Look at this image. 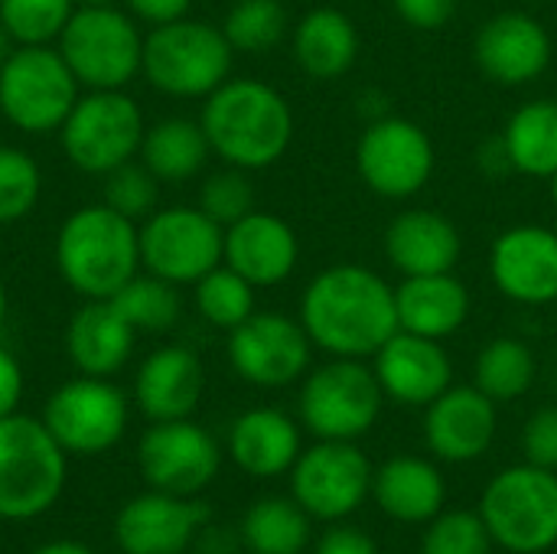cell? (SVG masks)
Returning a JSON list of instances; mask_svg holds the SVG:
<instances>
[{
  "mask_svg": "<svg viewBox=\"0 0 557 554\" xmlns=\"http://www.w3.org/2000/svg\"><path fill=\"white\" fill-rule=\"evenodd\" d=\"M490 274L503 297L529 307L557 300V232L545 225H512L490 251Z\"/></svg>",
  "mask_w": 557,
  "mask_h": 554,
  "instance_id": "e0dca14e",
  "label": "cell"
},
{
  "mask_svg": "<svg viewBox=\"0 0 557 554\" xmlns=\"http://www.w3.org/2000/svg\"><path fill=\"white\" fill-rule=\"evenodd\" d=\"M300 451L304 444L297 421L277 408H251L238 415L228 431V454L235 467L258 480L290 473Z\"/></svg>",
  "mask_w": 557,
  "mask_h": 554,
  "instance_id": "484cf974",
  "label": "cell"
},
{
  "mask_svg": "<svg viewBox=\"0 0 557 554\" xmlns=\"http://www.w3.org/2000/svg\"><path fill=\"white\" fill-rule=\"evenodd\" d=\"M535 372H539V362H535L532 349L522 340L499 336L480 349V356L473 362V385L483 395H490L496 405L516 402L532 389Z\"/></svg>",
  "mask_w": 557,
  "mask_h": 554,
  "instance_id": "d6a6232c",
  "label": "cell"
},
{
  "mask_svg": "<svg viewBox=\"0 0 557 554\" xmlns=\"http://www.w3.org/2000/svg\"><path fill=\"white\" fill-rule=\"evenodd\" d=\"M78 7H98V3H114V0H75Z\"/></svg>",
  "mask_w": 557,
  "mask_h": 554,
  "instance_id": "f907efd6",
  "label": "cell"
},
{
  "mask_svg": "<svg viewBox=\"0 0 557 554\" xmlns=\"http://www.w3.org/2000/svg\"><path fill=\"white\" fill-rule=\"evenodd\" d=\"M55 268L82 300H111L140 274V225L104 202L82 206L59 225Z\"/></svg>",
  "mask_w": 557,
  "mask_h": 554,
  "instance_id": "3957f363",
  "label": "cell"
},
{
  "mask_svg": "<svg viewBox=\"0 0 557 554\" xmlns=\"http://www.w3.org/2000/svg\"><path fill=\"white\" fill-rule=\"evenodd\" d=\"M212 147L206 140V131L193 118H163L144 131L137 160L160 180V183H186L193 180Z\"/></svg>",
  "mask_w": 557,
  "mask_h": 554,
  "instance_id": "f546056e",
  "label": "cell"
},
{
  "mask_svg": "<svg viewBox=\"0 0 557 554\" xmlns=\"http://www.w3.org/2000/svg\"><path fill=\"white\" fill-rule=\"evenodd\" d=\"M225 229L199 206L153 209L140 222V268L183 287L222 264Z\"/></svg>",
  "mask_w": 557,
  "mask_h": 554,
  "instance_id": "8fae6325",
  "label": "cell"
},
{
  "mask_svg": "<svg viewBox=\"0 0 557 554\" xmlns=\"http://www.w3.org/2000/svg\"><path fill=\"white\" fill-rule=\"evenodd\" d=\"M385 392L362 359H339L313 369L300 385V421L317 441H359L382 415Z\"/></svg>",
  "mask_w": 557,
  "mask_h": 554,
  "instance_id": "30bf717a",
  "label": "cell"
},
{
  "mask_svg": "<svg viewBox=\"0 0 557 554\" xmlns=\"http://www.w3.org/2000/svg\"><path fill=\"white\" fill-rule=\"evenodd\" d=\"M157 199H160V180L140 160H127L114 167L111 173H104L101 202L121 212L124 219L140 225L157 209Z\"/></svg>",
  "mask_w": 557,
  "mask_h": 554,
  "instance_id": "ab89813d",
  "label": "cell"
},
{
  "mask_svg": "<svg viewBox=\"0 0 557 554\" xmlns=\"http://www.w3.org/2000/svg\"><path fill=\"white\" fill-rule=\"evenodd\" d=\"M13 49H16V42H13V39H10V33H7V29L0 26V65H3V59H7V56H10Z\"/></svg>",
  "mask_w": 557,
  "mask_h": 554,
  "instance_id": "c3c4849f",
  "label": "cell"
},
{
  "mask_svg": "<svg viewBox=\"0 0 557 554\" xmlns=\"http://www.w3.org/2000/svg\"><path fill=\"white\" fill-rule=\"evenodd\" d=\"M395 310L398 330L428 340H447L470 317V291L460 278H454V271L405 278L395 287Z\"/></svg>",
  "mask_w": 557,
  "mask_h": 554,
  "instance_id": "83f0119b",
  "label": "cell"
},
{
  "mask_svg": "<svg viewBox=\"0 0 557 554\" xmlns=\"http://www.w3.org/2000/svg\"><path fill=\"white\" fill-rule=\"evenodd\" d=\"M144 131L140 104L124 88H104L78 95L59 127V144L75 170L104 176L140 153Z\"/></svg>",
  "mask_w": 557,
  "mask_h": 554,
  "instance_id": "9c48e42d",
  "label": "cell"
},
{
  "mask_svg": "<svg viewBox=\"0 0 557 554\" xmlns=\"http://www.w3.org/2000/svg\"><path fill=\"white\" fill-rule=\"evenodd\" d=\"M55 49L82 88H127V82L140 75L144 33L137 29V20L114 3L75 7L72 20L55 39Z\"/></svg>",
  "mask_w": 557,
  "mask_h": 554,
  "instance_id": "52a82bcc",
  "label": "cell"
},
{
  "mask_svg": "<svg viewBox=\"0 0 557 554\" xmlns=\"http://www.w3.org/2000/svg\"><path fill=\"white\" fill-rule=\"evenodd\" d=\"M372 464L356 441H317L290 467V496L320 522H346L372 496Z\"/></svg>",
  "mask_w": 557,
  "mask_h": 554,
  "instance_id": "7c38bea8",
  "label": "cell"
},
{
  "mask_svg": "<svg viewBox=\"0 0 557 554\" xmlns=\"http://www.w3.org/2000/svg\"><path fill=\"white\" fill-rule=\"evenodd\" d=\"M137 464L153 490L193 500L215 480L222 451L215 438L189 418L153 421L137 444Z\"/></svg>",
  "mask_w": 557,
  "mask_h": 554,
  "instance_id": "2e32d148",
  "label": "cell"
},
{
  "mask_svg": "<svg viewBox=\"0 0 557 554\" xmlns=\"http://www.w3.org/2000/svg\"><path fill=\"white\" fill-rule=\"evenodd\" d=\"M33 554H95L91 549L78 545V542H49L42 549H36Z\"/></svg>",
  "mask_w": 557,
  "mask_h": 554,
  "instance_id": "7dc6e473",
  "label": "cell"
},
{
  "mask_svg": "<svg viewBox=\"0 0 557 554\" xmlns=\"http://www.w3.org/2000/svg\"><path fill=\"white\" fill-rule=\"evenodd\" d=\"M300 323L323 353L369 359L398 333L395 287L366 264H333L307 284Z\"/></svg>",
  "mask_w": 557,
  "mask_h": 554,
  "instance_id": "6da1fadb",
  "label": "cell"
},
{
  "mask_svg": "<svg viewBox=\"0 0 557 554\" xmlns=\"http://www.w3.org/2000/svg\"><path fill=\"white\" fill-rule=\"evenodd\" d=\"M424 441L447 464H470L496 441V402L476 385H450L428 405Z\"/></svg>",
  "mask_w": 557,
  "mask_h": 554,
  "instance_id": "44dd1931",
  "label": "cell"
},
{
  "mask_svg": "<svg viewBox=\"0 0 557 554\" xmlns=\"http://www.w3.org/2000/svg\"><path fill=\"white\" fill-rule=\"evenodd\" d=\"M206 392V369L186 346H160L134 376V402L150 421L189 418Z\"/></svg>",
  "mask_w": 557,
  "mask_h": 554,
  "instance_id": "603a6c76",
  "label": "cell"
},
{
  "mask_svg": "<svg viewBox=\"0 0 557 554\" xmlns=\"http://www.w3.org/2000/svg\"><path fill=\"white\" fill-rule=\"evenodd\" d=\"M512 170L525 176L548 180L557 173V101L535 98L525 101L499 134Z\"/></svg>",
  "mask_w": 557,
  "mask_h": 554,
  "instance_id": "4dcf8cb0",
  "label": "cell"
},
{
  "mask_svg": "<svg viewBox=\"0 0 557 554\" xmlns=\"http://www.w3.org/2000/svg\"><path fill=\"white\" fill-rule=\"evenodd\" d=\"M137 330L111 300H85L65 327V353L82 376L111 379L134 353Z\"/></svg>",
  "mask_w": 557,
  "mask_h": 554,
  "instance_id": "d4e9b609",
  "label": "cell"
},
{
  "mask_svg": "<svg viewBox=\"0 0 557 554\" xmlns=\"http://www.w3.org/2000/svg\"><path fill=\"white\" fill-rule=\"evenodd\" d=\"M310 513L290 496H264L242 519V542L251 554H300L310 545Z\"/></svg>",
  "mask_w": 557,
  "mask_h": 554,
  "instance_id": "1f68e13d",
  "label": "cell"
},
{
  "mask_svg": "<svg viewBox=\"0 0 557 554\" xmlns=\"http://www.w3.org/2000/svg\"><path fill=\"white\" fill-rule=\"evenodd\" d=\"M255 291L258 287L245 281L238 271H232L225 261L193 284L199 317L228 333L255 313Z\"/></svg>",
  "mask_w": 557,
  "mask_h": 554,
  "instance_id": "e575fe53",
  "label": "cell"
},
{
  "mask_svg": "<svg viewBox=\"0 0 557 554\" xmlns=\"http://www.w3.org/2000/svg\"><path fill=\"white\" fill-rule=\"evenodd\" d=\"M473 56L483 75L519 88L535 82L552 62V36L545 23L529 13H496L473 39Z\"/></svg>",
  "mask_w": 557,
  "mask_h": 554,
  "instance_id": "ffe728a7",
  "label": "cell"
},
{
  "mask_svg": "<svg viewBox=\"0 0 557 554\" xmlns=\"http://www.w3.org/2000/svg\"><path fill=\"white\" fill-rule=\"evenodd\" d=\"M300 258L297 232L274 212H248L225 229L222 261L255 287L284 284Z\"/></svg>",
  "mask_w": 557,
  "mask_h": 554,
  "instance_id": "7402d4cb",
  "label": "cell"
},
{
  "mask_svg": "<svg viewBox=\"0 0 557 554\" xmlns=\"http://www.w3.org/2000/svg\"><path fill=\"white\" fill-rule=\"evenodd\" d=\"M23 385L26 382H23V369H20L16 356L0 346V418L13 415L20 408Z\"/></svg>",
  "mask_w": 557,
  "mask_h": 554,
  "instance_id": "f6af8a7d",
  "label": "cell"
},
{
  "mask_svg": "<svg viewBox=\"0 0 557 554\" xmlns=\"http://www.w3.org/2000/svg\"><path fill=\"white\" fill-rule=\"evenodd\" d=\"M493 539L480 513L444 509L428 522L421 539V554H490Z\"/></svg>",
  "mask_w": 557,
  "mask_h": 554,
  "instance_id": "f35d334b",
  "label": "cell"
},
{
  "mask_svg": "<svg viewBox=\"0 0 557 554\" xmlns=\"http://www.w3.org/2000/svg\"><path fill=\"white\" fill-rule=\"evenodd\" d=\"M460 251L463 238L457 225L434 209H408L385 229V258L405 278L454 271Z\"/></svg>",
  "mask_w": 557,
  "mask_h": 554,
  "instance_id": "cb8c5ba5",
  "label": "cell"
},
{
  "mask_svg": "<svg viewBox=\"0 0 557 554\" xmlns=\"http://www.w3.org/2000/svg\"><path fill=\"white\" fill-rule=\"evenodd\" d=\"M235 52H264L287 33V10L281 0H238L222 23Z\"/></svg>",
  "mask_w": 557,
  "mask_h": 554,
  "instance_id": "8d00e7d4",
  "label": "cell"
},
{
  "mask_svg": "<svg viewBox=\"0 0 557 554\" xmlns=\"http://www.w3.org/2000/svg\"><path fill=\"white\" fill-rule=\"evenodd\" d=\"M457 3L460 0H392L395 13L418 26V29H437L444 26L454 13H457Z\"/></svg>",
  "mask_w": 557,
  "mask_h": 554,
  "instance_id": "7bdbcfd3",
  "label": "cell"
},
{
  "mask_svg": "<svg viewBox=\"0 0 557 554\" xmlns=\"http://www.w3.org/2000/svg\"><path fill=\"white\" fill-rule=\"evenodd\" d=\"M82 85L55 46H16L0 65V114L23 134L59 131Z\"/></svg>",
  "mask_w": 557,
  "mask_h": 554,
  "instance_id": "ba28073f",
  "label": "cell"
},
{
  "mask_svg": "<svg viewBox=\"0 0 557 554\" xmlns=\"http://www.w3.org/2000/svg\"><path fill=\"white\" fill-rule=\"evenodd\" d=\"M359 29L356 23L333 7L310 10L294 29V62L320 82L339 78L356 65Z\"/></svg>",
  "mask_w": 557,
  "mask_h": 554,
  "instance_id": "f1b7e54d",
  "label": "cell"
},
{
  "mask_svg": "<svg viewBox=\"0 0 557 554\" xmlns=\"http://www.w3.org/2000/svg\"><path fill=\"white\" fill-rule=\"evenodd\" d=\"M199 209L222 229L255 212V186L248 170L225 163V170L209 173L199 186Z\"/></svg>",
  "mask_w": 557,
  "mask_h": 554,
  "instance_id": "60d3db41",
  "label": "cell"
},
{
  "mask_svg": "<svg viewBox=\"0 0 557 554\" xmlns=\"http://www.w3.org/2000/svg\"><path fill=\"white\" fill-rule=\"evenodd\" d=\"M522 454H525V464L557 473V405L539 408L525 421V428H522Z\"/></svg>",
  "mask_w": 557,
  "mask_h": 554,
  "instance_id": "b9f144b4",
  "label": "cell"
},
{
  "mask_svg": "<svg viewBox=\"0 0 557 554\" xmlns=\"http://www.w3.org/2000/svg\"><path fill=\"white\" fill-rule=\"evenodd\" d=\"M235 49L222 26L206 20H170L144 36V78L170 98H209L232 78Z\"/></svg>",
  "mask_w": 557,
  "mask_h": 554,
  "instance_id": "277c9868",
  "label": "cell"
},
{
  "mask_svg": "<svg viewBox=\"0 0 557 554\" xmlns=\"http://www.w3.org/2000/svg\"><path fill=\"white\" fill-rule=\"evenodd\" d=\"M42 193V173L33 153L0 144V225L23 222Z\"/></svg>",
  "mask_w": 557,
  "mask_h": 554,
  "instance_id": "74e56055",
  "label": "cell"
},
{
  "mask_svg": "<svg viewBox=\"0 0 557 554\" xmlns=\"http://www.w3.org/2000/svg\"><path fill=\"white\" fill-rule=\"evenodd\" d=\"M313 343L300 320L287 313H251L228 333L232 369L258 389H284L307 376Z\"/></svg>",
  "mask_w": 557,
  "mask_h": 554,
  "instance_id": "9a60e30c",
  "label": "cell"
},
{
  "mask_svg": "<svg viewBox=\"0 0 557 554\" xmlns=\"http://www.w3.org/2000/svg\"><path fill=\"white\" fill-rule=\"evenodd\" d=\"M3 320H7V287L0 281V327H3Z\"/></svg>",
  "mask_w": 557,
  "mask_h": 554,
  "instance_id": "681fc988",
  "label": "cell"
},
{
  "mask_svg": "<svg viewBox=\"0 0 557 554\" xmlns=\"http://www.w3.org/2000/svg\"><path fill=\"white\" fill-rule=\"evenodd\" d=\"M199 124L219 160L242 170L277 163L294 140L287 98L261 78H228L202 104Z\"/></svg>",
  "mask_w": 557,
  "mask_h": 554,
  "instance_id": "7a4b0ae2",
  "label": "cell"
},
{
  "mask_svg": "<svg viewBox=\"0 0 557 554\" xmlns=\"http://www.w3.org/2000/svg\"><path fill=\"white\" fill-rule=\"evenodd\" d=\"M434 144L421 124L408 118L372 121L356 147V170L362 183L385 199H408L434 176Z\"/></svg>",
  "mask_w": 557,
  "mask_h": 554,
  "instance_id": "5bb4252c",
  "label": "cell"
},
{
  "mask_svg": "<svg viewBox=\"0 0 557 554\" xmlns=\"http://www.w3.org/2000/svg\"><path fill=\"white\" fill-rule=\"evenodd\" d=\"M127 3V13L134 20H144L150 26H160V23H170V20H180L189 13L193 0H124Z\"/></svg>",
  "mask_w": 557,
  "mask_h": 554,
  "instance_id": "bcb514c9",
  "label": "cell"
},
{
  "mask_svg": "<svg viewBox=\"0 0 557 554\" xmlns=\"http://www.w3.org/2000/svg\"><path fill=\"white\" fill-rule=\"evenodd\" d=\"M65 487V451L42 418H0V519L26 522L42 516Z\"/></svg>",
  "mask_w": 557,
  "mask_h": 554,
  "instance_id": "5b68a950",
  "label": "cell"
},
{
  "mask_svg": "<svg viewBox=\"0 0 557 554\" xmlns=\"http://www.w3.org/2000/svg\"><path fill=\"white\" fill-rule=\"evenodd\" d=\"M493 545L512 554H545L557 545V473L532 464L496 473L476 509Z\"/></svg>",
  "mask_w": 557,
  "mask_h": 554,
  "instance_id": "8992f818",
  "label": "cell"
},
{
  "mask_svg": "<svg viewBox=\"0 0 557 554\" xmlns=\"http://www.w3.org/2000/svg\"><path fill=\"white\" fill-rule=\"evenodd\" d=\"M75 0H0V26L16 46H55Z\"/></svg>",
  "mask_w": 557,
  "mask_h": 554,
  "instance_id": "d590c367",
  "label": "cell"
},
{
  "mask_svg": "<svg viewBox=\"0 0 557 554\" xmlns=\"http://www.w3.org/2000/svg\"><path fill=\"white\" fill-rule=\"evenodd\" d=\"M548 183H552V202H555V209H557V173L555 176H548Z\"/></svg>",
  "mask_w": 557,
  "mask_h": 554,
  "instance_id": "816d5d0a",
  "label": "cell"
},
{
  "mask_svg": "<svg viewBox=\"0 0 557 554\" xmlns=\"http://www.w3.org/2000/svg\"><path fill=\"white\" fill-rule=\"evenodd\" d=\"M111 304L117 307V313L137 330V333H163L180 320L183 300H180V287L144 271L134 274L114 297Z\"/></svg>",
  "mask_w": 557,
  "mask_h": 554,
  "instance_id": "836d02e7",
  "label": "cell"
},
{
  "mask_svg": "<svg viewBox=\"0 0 557 554\" xmlns=\"http://www.w3.org/2000/svg\"><path fill=\"white\" fill-rule=\"evenodd\" d=\"M372 496L379 509L405 526H428L447 503V483L437 464L405 454L385 460L372 477Z\"/></svg>",
  "mask_w": 557,
  "mask_h": 554,
  "instance_id": "4316f807",
  "label": "cell"
},
{
  "mask_svg": "<svg viewBox=\"0 0 557 554\" xmlns=\"http://www.w3.org/2000/svg\"><path fill=\"white\" fill-rule=\"evenodd\" d=\"M206 506L186 496L150 490L131 500L114 519V539L124 554H180L206 522Z\"/></svg>",
  "mask_w": 557,
  "mask_h": 554,
  "instance_id": "d6986e66",
  "label": "cell"
},
{
  "mask_svg": "<svg viewBox=\"0 0 557 554\" xmlns=\"http://www.w3.org/2000/svg\"><path fill=\"white\" fill-rule=\"evenodd\" d=\"M42 424L65 454H104L127 431V398L111 379L78 376L49 395Z\"/></svg>",
  "mask_w": 557,
  "mask_h": 554,
  "instance_id": "4fadbf2b",
  "label": "cell"
},
{
  "mask_svg": "<svg viewBox=\"0 0 557 554\" xmlns=\"http://www.w3.org/2000/svg\"><path fill=\"white\" fill-rule=\"evenodd\" d=\"M313 554H379V545L359 526L333 522V529L323 532V539L317 542Z\"/></svg>",
  "mask_w": 557,
  "mask_h": 554,
  "instance_id": "ee69618b",
  "label": "cell"
},
{
  "mask_svg": "<svg viewBox=\"0 0 557 554\" xmlns=\"http://www.w3.org/2000/svg\"><path fill=\"white\" fill-rule=\"evenodd\" d=\"M375 379L385 398L411 408H428L454 385V362L441 340L398 330L375 356Z\"/></svg>",
  "mask_w": 557,
  "mask_h": 554,
  "instance_id": "ac0fdd59",
  "label": "cell"
}]
</instances>
